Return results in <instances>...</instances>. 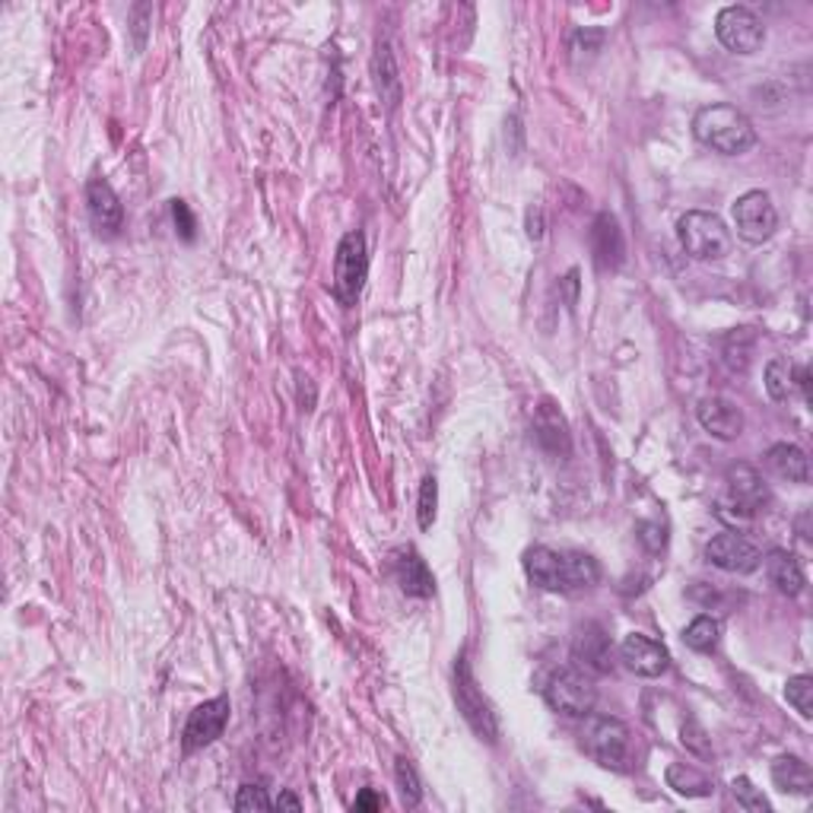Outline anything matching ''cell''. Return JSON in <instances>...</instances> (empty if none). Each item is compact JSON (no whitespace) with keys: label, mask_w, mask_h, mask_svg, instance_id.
Segmentation results:
<instances>
[{"label":"cell","mask_w":813,"mask_h":813,"mask_svg":"<svg viewBox=\"0 0 813 813\" xmlns=\"http://www.w3.org/2000/svg\"><path fill=\"white\" fill-rule=\"evenodd\" d=\"M384 807V798H381L379 791H372V788H362L359 791V798L353 801V811L366 813V811H381Z\"/></svg>","instance_id":"obj_36"},{"label":"cell","mask_w":813,"mask_h":813,"mask_svg":"<svg viewBox=\"0 0 813 813\" xmlns=\"http://www.w3.org/2000/svg\"><path fill=\"white\" fill-rule=\"evenodd\" d=\"M435 508H439V481L430 474V477H423V483H420V499H416V518H420V528L423 531L432 528Z\"/></svg>","instance_id":"obj_31"},{"label":"cell","mask_w":813,"mask_h":813,"mask_svg":"<svg viewBox=\"0 0 813 813\" xmlns=\"http://www.w3.org/2000/svg\"><path fill=\"white\" fill-rule=\"evenodd\" d=\"M680 743H684L693 757H699V760H711L709 735H706V728H703L699 721H686L684 728H680Z\"/></svg>","instance_id":"obj_32"},{"label":"cell","mask_w":813,"mask_h":813,"mask_svg":"<svg viewBox=\"0 0 813 813\" xmlns=\"http://www.w3.org/2000/svg\"><path fill=\"white\" fill-rule=\"evenodd\" d=\"M543 696L550 709L559 715H572V718H584L588 711H594V703H598V689L582 671H557L550 684L543 686Z\"/></svg>","instance_id":"obj_7"},{"label":"cell","mask_w":813,"mask_h":813,"mask_svg":"<svg viewBox=\"0 0 813 813\" xmlns=\"http://www.w3.org/2000/svg\"><path fill=\"white\" fill-rule=\"evenodd\" d=\"M731 794H735V801L743 807L747 813H769V801L762 798V791L747 775H737L735 782H731Z\"/></svg>","instance_id":"obj_30"},{"label":"cell","mask_w":813,"mask_h":813,"mask_svg":"<svg viewBox=\"0 0 813 813\" xmlns=\"http://www.w3.org/2000/svg\"><path fill=\"white\" fill-rule=\"evenodd\" d=\"M693 134L703 147L721 152V156H743L757 147V127L753 122L728 102H715L696 112Z\"/></svg>","instance_id":"obj_2"},{"label":"cell","mask_w":813,"mask_h":813,"mask_svg":"<svg viewBox=\"0 0 813 813\" xmlns=\"http://www.w3.org/2000/svg\"><path fill=\"white\" fill-rule=\"evenodd\" d=\"M715 35L735 54H757L766 42V25L747 7H725L715 20Z\"/></svg>","instance_id":"obj_8"},{"label":"cell","mask_w":813,"mask_h":813,"mask_svg":"<svg viewBox=\"0 0 813 813\" xmlns=\"http://www.w3.org/2000/svg\"><path fill=\"white\" fill-rule=\"evenodd\" d=\"M762 566H766L769 582L775 584V591L785 594V598H798L807 588V576H804L801 562H798L794 553H788V550H769L762 557Z\"/></svg>","instance_id":"obj_20"},{"label":"cell","mask_w":813,"mask_h":813,"mask_svg":"<svg viewBox=\"0 0 813 813\" xmlns=\"http://www.w3.org/2000/svg\"><path fill=\"white\" fill-rule=\"evenodd\" d=\"M772 782H775L779 791H785V794L807 798L813 791V772L811 766L804 760H798V757H779V760L772 762Z\"/></svg>","instance_id":"obj_22"},{"label":"cell","mask_w":813,"mask_h":813,"mask_svg":"<svg viewBox=\"0 0 813 813\" xmlns=\"http://www.w3.org/2000/svg\"><path fill=\"white\" fill-rule=\"evenodd\" d=\"M620 655L626 661V667L638 674V677H648V680H655L661 674H667V667H671V655H667V648L655 642V638H648V635L642 633H633L623 638V645H620Z\"/></svg>","instance_id":"obj_16"},{"label":"cell","mask_w":813,"mask_h":813,"mask_svg":"<svg viewBox=\"0 0 813 813\" xmlns=\"http://www.w3.org/2000/svg\"><path fill=\"white\" fill-rule=\"evenodd\" d=\"M394 576H398L401 591L410 598H432V591H435V579H432L426 559L410 547L394 550Z\"/></svg>","instance_id":"obj_19"},{"label":"cell","mask_w":813,"mask_h":813,"mask_svg":"<svg viewBox=\"0 0 813 813\" xmlns=\"http://www.w3.org/2000/svg\"><path fill=\"white\" fill-rule=\"evenodd\" d=\"M696 420H699L703 430L715 435V439H721V442H731L743 432V410L735 401L721 398V394L703 398L699 406H696Z\"/></svg>","instance_id":"obj_17"},{"label":"cell","mask_w":813,"mask_h":813,"mask_svg":"<svg viewBox=\"0 0 813 813\" xmlns=\"http://www.w3.org/2000/svg\"><path fill=\"white\" fill-rule=\"evenodd\" d=\"M172 220H176L181 239H184V242H194V229H198V223H194V213L188 210V203L172 201Z\"/></svg>","instance_id":"obj_35"},{"label":"cell","mask_w":813,"mask_h":813,"mask_svg":"<svg viewBox=\"0 0 813 813\" xmlns=\"http://www.w3.org/2000/svg\"><path fill=\"white\" fill-rule=\"evenodd\" d=\"M706 559H709L715 569L721 572H731V576H747L753 569H760L762 553L757 543H750L743 534L737 531H721L711 537L706 543Z\"/></svg>","instance_id":"obj_10"},{"label":"cell","mask_w":813,"mask_h":813,"mask_svg":"<svg viewBox=\"0 0 813 813\" xmlns=\"http://www.w3.org/2000/svg\"><path fill=\"white\" fill-rule=\"evenodd\" d=\"M86 210H89V220H93L96 232L105 235V239H115L125 226V207H122L115 188L105 178H89V184H86Z\"/></svg>","instance_id":"obj_12"},{"label":"cell","mask_w":813,"mask_h":813,"mask_svg":"<svg viewBox=\"0 0 813 813\" xmlns=\"http://www.w3.org/2000/svg\"><path fill=\"white\" fill-rule=\"evenodd\" d=\"M525 572L540 591L572 594L601 582L598 559L579 550H553V547H531L525 553Z\"/></svg>","instance_id":"obj_1"},{"label":"cell","mask_w":813,"mask_h":813,"mask_svg":"<svg viewBox=\"0 0 813 813\" xmlns=\"http://www.w3.org/2000/svg\"><path fill=\"white\" fill-rule=\"evenodd\" d=\"M677 239L684 252L696 261H721L731 254V232L721 217L706 210H689L677 220Z\"/></svg>","instance_id":"obj_5"},{"label":"cell","mask_w":813,"mask_h":813,"mask_svg":"<svg viewBox=\"0 0 813 813\" xmlns=\"http://www.w3.org/2000/svg\"><path fill=\"white\" fill-rule=\"evenodd\" d=\"M534 439L537 445L553 457H569L572 452V435H569V423L566 416L559 413V406L543 398L540 404L534 406Z\"/></svg>","instance_id":"obj_14"},{"label":"cell","mask_w":813,"mask_h":813,"mask_svg":"<svg viewBox=\"0 0 813 813\" xmlns=\"http://www.w3.org/2000/svg\"><path fill=\"white\" fill-rule=\"evenodd\" d=\"M274 801L267 798V791L261 785H242L239 788V798H235V811H271Z\"/></svg>","instance_id":"obj_33"},{"label":"cell","mask_w":813,"mask_h":813,"mask_svg":"<svg viewBox=\"0 0 813 813\" xmlns=\"http://www.w3.org/2000/svg\"><path fill=\"white\" fill-rule=\"evenodd\" d=\"M376 83H379L381 99L394 105L401 96V80H398V67H394V54L388 42H379L376 49Z\"/></svg>","instance_id":"obj_25"},{"label":"cell","mask_w":813,"mask_h":813,"mask_svg":"<svg viewBox=\"0 0 813 813\" xmlns=\"http://www.w3.org/2000/svg\"><path fill=\"white\" fill-rule=\"evenodd\" d=\"M152 17L150 3H137L130 10V25H134V51H144L147 45V20Z\"/></svg>","instance_id":"obj_34"},{"label":"cell","mask_w":813,"mask_h":813,"mask_svg":"<svg viewBox=\"0 0 813 813\" xmlns=\"http://www.w3.org/2000/svg\"><path fill=\"white\" fill-rule=\"evenodd\" d=\"M757 350V334L750 328L731 330L725 340H721V359L731 372H747L750 369V359Z\"/></svg>","instance_id":"obj_23"},{"label":"cell","mask_w":813,"mask_h":813,"mask_svg":"<svg viewBox=\"0 0 813 813\" xmlns=\"http://www.w3.org/2000/svg\"><path fill=\"white\" fill-rule=\"evenodd\" d=\"M667 788H674V791L684 794V798H709L711 791H715V785H711L709 779H706L699 769L686 766V762L667 766Z\"/></svg>","instance_id":"obj_24"},{"label":"cell","mask_w":813,"mask_h":813,"mask_svg":"<svg viewBox=\"0 0 813 813\" xmlns=\"http://www.w3.org/2000/svg\"><path fill=\"white\" fill-rule=\"evenodd\" d=\"M766 467L788 483H807L811 481V461L804 455V448L779 442L766 452Z\"/></svg>","instance_id":"obj_21"},{"label":"cell","mask_w":813,"mask_h":813,"mask_svg":"<svg viewBox=\"0 0 813 813\" xmlns=\"http://www.w3.org/2000/svg\"><path fill=\"white\" fill-rule=\"evenodd\" d=\"M735 226L737 235L750 245L769 242L779 229V213L772 207V198L766 191H747L743 198H737Z\"/></svg>","instance_id":"obj_9"},{"label":"cell","mask_w":813,"mask_h":813,"mask_svg":"<svg viewBox=\"0 0 813 813\" xmlns=\"http://www.w3.org/2000/svg\"><path fill=\"white\" fill-rule=\"evenodd\" d=\"M728 489H731L735 506L743 508L747 515L760 511V508L769 503V486H766V481L760 477V471L750 467V464H735V467L728 471Z\"/></svg>","instance_id":"obj_18"},{"label":"cell","mask_w":813,"mask_h":813,"mask_svg":"<svg viewBox=\"0 0 813 813\" xmlns=\"http://www.w3.org/2000/svg\"><path fill=\"white\" fill-rule=\"evenodd\" d=\"M718 638H721V623H718L715 616H696L684 633L686 648H693V652H699V655L715 652V648H718Z\"/></svg>","instance_id":"obj_27"},{"label":"cell","mask_w":813,"mask_h":813,"mask_svg":"<svg viewBox=\"0 0 813 813\" xmlns=\"http://www.w3.org/2000/svg\"><path fill=\"white\" fill-rule=\"evenodd\" d=\"M369 279V252H366V235L353 229L340 239L334 254V296L340 305H356L362 286Z\"/></svg>","instance_id":"obj_6"},{"label":"cell","mask_w":813,"mask_h":813,"mask_svg":"<svg viewBox=\"0 0 813 813\" xmlns=\"http://www.w3.org/2000/svg\"><path fill=\"white\" fill-rule=\"evenodd\" d=\"M274 811H303V801L289 791H279V798L274 801Z\"/></svg>","instance_id":"obj_37"},{"label":"cell","mask_w":813,"mask_h":813,"mask_svg":"<svg viewBox=\"0 0 813 813\" xmlns=\"http://www.w3.org/2000/svg\"><path fill=\"white\" fill-rule=\"evenodd\" d=\"M229 721V699L226 696H217V699H207L198 709L188 715V725H184V753H194L210 747L217 737H223Z\"/></svg>","instance_id":"obj_11"},{"label":"cell","mask_w":813,"mask_h":813,"mask_svg":"<svg viewBox=\"0 0 813 813\" xmlns=\"http://www.w3.org/2000/svg\"><path fill=\"white\" fill-rule=\"evenodd\" d=\"M394 779H398V788H401V798H404L406 807H420V801H423V785H420V775H416L413 762L401 757L398 766H394Z\"/></svg>","instance_id":"obj_29"},{"label":"cell","mask_w":813,"mask_h":813,"mask_svg":"<svg viewBox=\"0 0 813 813\" xmlns=\"http://www.w3.org/2000/svg\"><path fill=\"white\" fill-rule=\"evenodd\" d=\"M785 699L801 718H813V677H807V674L791 677L785 684Z\"/></svg>","instance_id":"obj_28"},{"label":"cell","mask_w":813,"mask_h":813,"mask_svg":"<svg viewBox=\"0 0 813 813\" xmlns=\"http://www.w3.org/2000/svg\"><path fill=\"white\" fill-rule=\"evenodd\" d=\"M794 366L782 359V356H775V359H769L766 362V391H769V398L772 401H779V404H785L788 398H791V391H794Z\"/></svg>","instance_id":"obj_26"},{"label":"cell","mask_w":813,"mask_h":813,"mask_svg":"<svg viewBox=\"0 0 813 813\" xmlns=\"http://www.w3.org/2000/svg\"><path fill=\"white\" fill-rule=\"evenodd\" d=\"M455 703L464 721L474 728V735L486 740V743H499L503 735V725H499V711L489 703V696L483 693L477 680H474V671H471V661L467 655H457L455 664Z\"/></svg>","instance_id":"obj_4"},{"label":"cell","mask_w":813,"mask_h":813,"mask_svg":"<svg viewBox=\"0 0 813 813\" xmlns=\"http://www.w3.org/2000/svg\"><path fill=\"white\" fill-rule=\"evenodd\" d=\"M582 750L610 772H630L635 766V737L626 721L588 711L582 721Z\"/></svg>","instance_id":"obj_3"},{"label":"cell","mask_w":813,"mask_h":813,"mask_svg":"<svg viewBox=\"0 0 813 813\" xmlns=\"http://www.w3.org/2000/svg\"><path fill=\"white\" fill-rule=\"evenodd\" d=\"M591 254H594V264L598 271H620L623 261H626V239H623V229L620 220L613 213H598L594 223H591Z\"/></svg>","instance_id":"obj_13"},{"label":"cell","mask_w":813,"mask_h":813,"mask_svg":"<svg viewBox=\"0 0 813 813\" xmlns=\"http://www.w3.org/2000/svg\"><path fill=\"white\" fill-rule=\"evenodd\" d=\"M572 658L584 674H610L613 671V648H610V635L598 626V623H584L576 630L572 638Z\"/></svg>","instance_id":"obj_15"}]
</instances>
